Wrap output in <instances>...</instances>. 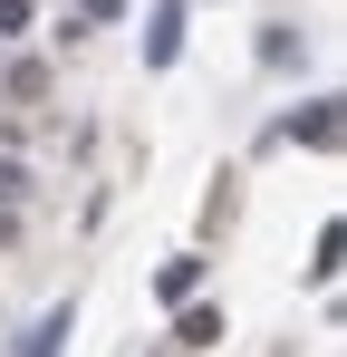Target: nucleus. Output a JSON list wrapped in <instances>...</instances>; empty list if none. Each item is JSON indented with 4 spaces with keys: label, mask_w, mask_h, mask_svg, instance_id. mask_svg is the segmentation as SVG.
Here are the masks:
<instances>
[{
    "label": "nucleus",
    "mask_w": 347,
    "mask_h": 357,
    "mask_svg": "<svg viewBox=\"0 0 347 357\" xmlns=\"http://www.w3.org/2000/svg\"><path fill=\"white\" fill-rule=\"evenodd\" d=\"M68 328H77V309H49V319L29 328V348H20V357H58V348H68Z\"/></svg>",
    "instance_id": "obj_3"
},
{
    "label": "nucleus",
    "mask_w": 347,
    "mask_h": 357,
    "mask_svg": "<svg viewBox=\"0 0 347 357\" xmlns=\"http://www.w3.org/2000/svg\"><path fill=\"white\" fill-rule=\"evenodd\" d=\"M29 29V0H0V39H20Z\"/></svg>",
    "instance_id": "obj_7"
},
{
    "label": "nucleus",
    "mask_w": 347,
    "mask_h": 357,
    "mask_svg": "<svg viewBox=\"0 0 347 357\" xmlns=\"http://www.w3.org/2000/svg\"><path fill=\"white\" fill-rule=\"evenodd\" d=\"M77 10H97V20H116V0H77Z\"/></svg>",
    "instance_id": "obj_8"
},
{
    "label": "nucleus",
    "mask_w": 347,
    "mask_h": 357,
    "mask_svg": "<svg viewBox=\"0 0 347 357\" xmlns=\"http://www.w3.org/2000/svg\"><path fill=\"white\" fill-rule=\"evenodd\" d=\"M289 135H299V145H338V107H328V97H318V107H309V116H289Z\"/></svg>",
    "instance_id": "obj_4"
},
{
    "label": "nucleus",
    "mask_w": 347,
    "mask_h": 357,
    "mask_svg": "<svg viewBox=\"0 0 347 357\" xmlns=\"http://www.w3.org/2000/svg\"><path fill=\"white\" fill-rule=\"evenodd\" d=\"M183 49V0H155V29H145V68H174Z\"/></svg>",
    "instance_id": "obj_1"
},
{
    "label": "nucleus",
    "mask_w": 347,
    "mask_h": 357,
    "mask_svg": "<svg viewBox=\"0 0 347 357\" xmlns=\"http://www.w3.org/2000/svg\"><path fill=\"white\" fill-rule=\"evenodd\" d=\"M183 319H174V338L183 348H222V309H203V299H174Z\"/></svg>",
    "instance_id": "obj_2"
},
{
    "label": "nucleus",
    "mask_w": 347,
    "mask_h": 357,
    "mask_svg": "<svg viewBox=\"0 0 347 357\" xmlns=\"http://www.w3.org/2000/svg\"><path fill=\"white\" fill-rule=\"evenodd\" d=\"M20 193H29V174H20V155H0V232H10V213H20Z\"/></svg>",
    "instance_id": "obj_5"
},
{
    "label": "nucleus",
    "mask_w": 347,
    "mask_h": 357,
    "mask_svg": "<svg viewBox=\"0 0 347 357\" xmlns=\"http://www.w3.org/2000/svg\"><path fill=\"white\" fill-rule=\"evenodd\" d=\"M155 290H164V299H193V290H203V261H164V280H155Z\"/></svg>",
    "instance_id": "obj_6"
}]
</instances>
